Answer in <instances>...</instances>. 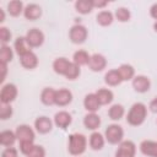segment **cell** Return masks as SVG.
Here are the masks:
<instances>
[{"mask_svg": "<svg viewBox=\"0 0 157 157\" xmlns=\"http://www.w3.org/2000/svg\"><path fill=\"white\" fill-rule=\"evenodd\" d=\"M20 63H21L22 67H25L27 70H32V69H36L38 65V56L36 53H33L31 50V52L26 53L25 55L20 56Z\"/></svg>", "mask_w": 157, "mask_h": 157, "instance_id": "14", "label": "cell"}, {"mask_svg": "<svg viewBox=\"0 0 157 157\" xmlns=\"http://www.w3.org/2000/svg\"><path fill=\"white\" fill-rule=\"evenodd\" d=\"M107 1L105 0H92V5H93V9H103L104 6H107Z\"/></svg>", "mask_w": 157, "mask_h": 157, "instance_id": "40", "label": "cell"}, {"mask_svg": "<svg viewBox=\"0 0 157 157\" xmlns=\"http://www.w3.org/2000/svg\"><path fill=\"white\" fill-rule=\"evenodd\" d=\"M5 21V12L4 10H0V22H4Z\"/></svg>", "mask_w": 157, "mask_h": 157, "instance_id": "44", "label": "cell"}, {"mask_svg": "<svg viewBox=\"0 0 157 157\" xmlns=\"http://www.w3.org/2000/svg\"><path fill=\"white\" fill-rule=\"evenodd\" d=\"M11 38H12V34H11L10 29L6 28V27H1L0 28V40H1V43L7 44L11 40Z\"/></svg>", "mask_w": 157, "mask_h": 157, "instance_id": "37", "label": "cell"}, {"mask_svg": "<svg viewBox=\"0 0 157 157\" xmlns=\"http://www.w3.org/2000/svg\"><path fill=\"white\" fill-rule=\"evenodd\" d=\"M104 142H105V137L98 132V131H93L91 135H90V140H88V144H90V147L94 151H98V150H102L103 146H104Z\"/></svg>", "mask_w": 157, "mask_h": 157, "instance_id": "20", "label": "cell"}, {"mask_svg": "<svg viewBox=\"0 0 157 157\" xmlns=\"http://www.w3.org/2000/svg\"><path fill=\"white\" fill-rule=\"evenodd\" d=\"M34 144H33V141H25V142H20V151H21V153H23L25 156H28L32 151H33V148H34Z\"/></svg>", "mask_w": 157, "mask_h": 157, "instance_id": "36", "label": "cell"}, {"mask_svg": "<svg viewBox=\"0 0 157 157\" xmlns=\"http://www.w3.org/2000/svg\"><path fill=\"white\" fill-rule=\"evenodd\" d=\"M72 61H70L69 59L64 58V56H60V58H56L54 61H53V70L55 74L58 75H61V76H65L70 65H71Z\"/></svg>", "mask_w": 157, "mask_h": 157, "instance_id": "13", "label": "cell"}, {"mask_svg": "<svg viewBox=\"0 0 157 157\" xmlns=\"http://www.w3.org/2000/svg\"><path fill=\"white\" fill-rule=\"evenodd\" d=\"M13 49L18 56L25 55L26 53L31 52V47L26 40V37H17L13 42Z\"/></svg>", "mask_w": 157, "mask_h": 157, "instance_id": "21", "label": "cell"}, {"mask_svg": "<svg viewBox=\"0 0 157 157\" xmlns=\"http://www.w3.org/2000/svg\"><path fill=\"white\" fill-rule=\"evenodd\" d=\"M148 109H150L152 113H157V97H155V98L150 102V104H148Z\"/></svg>", "mask_w": 157, "mask_h": 157, "instance_id": "41", "label": "cell"}, {"mask_svg": "<svg viewBox=\"0 0 157 157\" xmlns=\"http://www.w3.org/2000/svg\"><path fill=\"white\" fill-rule=\"evenodd\" d=\"M16 132V137L20 142H25V141H34V131L33 129L27 125V124H21L16 128L15 130Z\"/></svg>", "mask_w": 157, "mask_h": 157, "instance_id": "8", "label": "cell"}, {"mask_svg": "<svg viewBox=\"0 0 157 157\" xmlns=\"http://www.w3.org/2000/svg\"><path fill=\"white\" fill-rule=\"evenodd\" d=\"M151 81L145 75H137L132 78V88L139 93H145L150 90Z\"/></svg>", "mask_w": 157, "mask_h": 157, "instance_id": "10", "label": "cell"}, {"mask_svg": "<svg viewBox=\"0 0 157 157\" xmlns=\"http://www.w3.org/2000/svg\"><path fill=\"white\" fill-rule=\"evenodd\" d=\"M117 70L123 81H129L135 77V69L130 64H121Z\"/></svg>", "mask_w": 157, "mask_h": 157, "instance_id": "26", "label": "cell"}, {"mask_svg": "<svg viewBox=\"0 0 157 157\" xmlns=\"http://www.w3.org/2000/svg\"><path fill=\"white\" fill-rule=\"evenodd\" d=\"M104 82L108 85V86H118L123 82L119 72L117 69H113V70H109L105 75H104Z\"/></svg>", "mask_w": 157, "mask_h": 157, "instance_id": "27", "label": "cell"}, {"mask_svg": "<svg viewBox=\"0 0 157 157\" xmlns=\"http://www.w3.org/2000/svg\"><path fill=\"white\" fill-rule=\"evenodd\" d=\"M96 21L98 25L103 26V27H107V26H110L114 21V15L108 11V10H102L97 13L96 16Z\"/></svg>", "mask_w": 157, "mask_h": 157, "instance_id": "24", "label": "cell"}, {"mask_svg": "<svg viewBox=\"0 0 157 157\" xmlns=\"http://www.w3.org/2000/svg\"><path fill=\"white\" fill-rule=\"evenodd\" d=\"M88 36L87 28L82 25H74L69 31V38L74 44H82L86 42Z\"/></svg>", "mask_w": 157, "mask_h": 157, "instance_id": "4", "label": "cell"}, {"mask_svg": "<svg viewBox=\"0 0 157 157\" xmlns=\"http://www.w3.org/2000/svg\"><path fill=\"white\" fill-rule=\"evenodd\" d=\"M153 29H155V32H157V21H156L155 25H153Z\"/></svg>", "mask_w": 157, "mask_h": 157, "instance_id": "45", "label": "cell"}, {"mask_svg": "<svg viewBox=\"0 0 157 157\" xmlns=\"http://www.w3.org/2000/svg\"><path fill=\"white\" fill-rule=\"evenodd\" d=\"M83 107H85V109L88 113H96L99 109L101 103L98 102V98H97L96 93H88V94L85 96V98H83Z\"/></svg>", "mask_w": 157, "mask_h": 157, "instance_id": "17", "label": "cell"}, {"mask_svg": "<svg viewBox=\"0 0 157 157\" xmlns=\"http://www.w3.org/2000/svg\"><path fill=\"white\" fill-rule=\"evenodd\" d=\"M96 96L98 98V102L101 103V105H107L110 104L114 99V94L109 88H99L96 92Z\"/></svg>", "mask_w": 157, "mask_h": 157, "instance_id": "22", "label": "cell"}, {"mask_svg": "<svg viewBox=\"0 0 157 157\" xmlns=\"http://www.w3.org/2000/svg\"><path fill=\"white\" fill-rule=\"evenodd\" d=\"M54 124L58 126V128H60V129H66L70 124H71V121H72V117H71V114L70 113H67V112H65V110H60V112H58L55 115H54Z\"/></svg>", "mask_w": 157, "mask_h": 157, "instance_id": "15", "label": "cell"}, {"mask_svg": "<svg viewBox=\"0 0 157 157\" xmlns=\"http://www.w3.org/2000/svg\"><path fill=\"white\" fill-rule=\"evenodd\" d=\"M83 125L87 130H97L101 125V118L98 114L96 113H87L85 117H83Z\"/></svg>", "mask_w": 157, "mask_h": 157, "instance_id": "18", "label": "cell"}, {"mask_svg": "<svg viewBox=\"0 0 157 157\" xmlns=\"http://www.w3.org/2000/svg\"><path fill=\"white\" fill-rule=\"evenodd\" d=\"M12 107L10 104H2L0 108V119L1 120H7L9 118L12 117Z\"/></svg>", "mask_w": 157, "mask_h": 157, "instance_id": "35", "label": "cell"}, {"mask_svg": "<svg viewBox=\"0 0 157 157\" xmlns=\"http://www.w3.org/2000/svg\"><path fill=\"white\" fill-rule=\"evenodd\" d=\"M53 124L54 121L52 119H49L48 117H38L34 120V128L39 134H48L52 129H53Z\"/></svg>", "mask_w": 157, "mask_h": 157, "instance_id": "11", "label": "cell"}, {"mask_svg": "<svg viewBox=\"0 0 157 157\" xmlns=\"http://www.w3.org/2000/svg\"><path fill=\"white\" fill-rule=\"evenodd\" d=\"M75 9L81 15H87L93 10L92 0H77L75 2Z\"/></svg>", "mask_w": 157, "mask_h": 157, "instance_id": "29", "label": "cell"}, {"mask_svg": "<svg viewBox=\"0 0 157 157\" xmlns=\"http://www.w3.org/2000/svg\"><path fill=\"white\" fill-rule=\"evenodd\" d=\"M140 151L147 157H157V142L151 140H144L140 144Z\"/></svg>", "mask_w": 157, "mask_h": 157, "instance_id": "19", "label": "cell"}, {"mask_svg": "<svg viewBox=\"0 0 157 157\" xmlns=\"http://www.w3.org/2000/svg\"><path fill=\"white\" fill-rule=\"evenodd\" d=\"M104 137L105 140L112 144V145H118L123 141L124 137V130L120 125L118 124H110L107 126L105 131H104Z\"/></svg>", "mask_w": 157, "mask_h": 157, "instance_id": "3", "label": "cell"}, {"mask_svg": "<svg viewBox=\"0 0 157 157\" xmlns=\"http://www.w3.org/2000/svg\"><path fill=\"white\" fill-rule=\"evenodd\" d=\"M136 153V145L131 140H124L119 144L115 157H135Z\"/></svg>", "mask_w": 157, "mask_h": 157, "instance_id": "6", "label": "cell"}, {"mask_svg": "<svg viewBox=\"0 0 157 157\" xmlns=\"http://www.w3.org/2000/svg\"><path fill=\"white\" fill-rule=\"evenodd\" d=\"M17 140L16 132L12 130H2L0 132V145L5 147H11Z\"/></svg>", "mask_w": 157, "mask_h": 157, "instance_id": "23", "label": "cell"}, {"mask_svg": "<svg viewBox=\"0 0 157 157\" xmlns=\"http://www.w3.org/2000/svg\"><path fill=\"white\" fill-rule=\"evenodd\" d=\"M23 16L28 21H36L42 16V7L37 4H28L25 6Z\"/></svg>", "mask_w": 157, "mask_h": 157, "instance_id": "16", "label": "cell"}, {"mask_svg": "<svg viewBox=\"0 0 157 157\" xmlns=\"http://www.w3.org/2000/svg\"><path fill=\"white\" fill-rule=\"evenodd\" d=\"M17 87L13 83H6L1 87L0 91V102L1 104H10L11 102H13L17 97Z\"/></svg>", "mask_w": 157, "mask_h": 157, "instance_id": "5", "label": "cell"}, {"mask_svg": "<svg viewBox=\"0 0 157 157\" xmlns=\"http://www.w3.org/2000/svg\"><path fill=\"white\" fill-rule=\"evenodd\" d=\"M26 40L31 48H38L44 43V33L38 28H31L26 33Z\"/></svg>", "mask_w": 157, "mask_h": 157, "instance_id": "7", "label": "cell"}, {"mask_svg": "<svg viewBox=\"0 0 157 157\" xmlns=\"http://www.w3.org/2000/svg\"><path fill=\"white\" fill-rule=\"evenodd\" d=\"M90 58L91 55L86 52V50H76L72 55V63H75L76 65L78 66H82V65H88V61H90Z\"/></svg>", "mask_w": 157, "mask_h": 157, "instance_id": "28", "label": "cell"}, {"mask_svg": "<svg viewBox=\"0 0 157 157\" xmlns=\"http://www.w3.org/2000/svg\"><path fill=\"white\" fill-rule=\"evenodd\" d=\"M87 147V139L85 135L74 132L69 136V144H67V150L70 155L72 156H80L86 151Z\"/></svg>", "mask_w": 157, "mask_h": 157, "instance_id": "2", "label": "cell"}, {"mask_svg": "<svg viewBox=\"0 0 157 157\" xmlns=\"http://www.w3.org/2000/svg\"><path fill=\"white\" fill-rule=\"evenodd\" d=\"M80 74H81L80 66L76 65L75 63H71V65H70V67H69V70H67L65 77H66L67 80H76V78L80 76Z\"/></svg>", "mask_w": 157, "mask_h": 157, "instance_id": "34", "label": "cell"}, {"mask_svg": "<svg viewBox=\"0 0 157 157\" xmlns=\"http://www.w3.org/2000/svg\"><path fill=\"white\" fill-rule=\"evenodd\" d=\"M72 102V93L67 88H60L56 91L55 94V104L59 107L69 105Z\"/></svg>", "mask_w": 157, "mask_h": 157, "instance_id": "12", "label": "cell"}, {"mask_svg": "<svg viewBox=\"0 0 157 157\" xmlns=\"http://www.w3.org/2000/svg\"><path fill=\"white\" fill-rule=\"evenodd\" d=\"M1 157H17V150L15 147H6L2 150Z\"/></svg>", "mask_w": 157, "mask_h": 157, "instance_id": "39", "label": "cell"}, {"mask_svg": "<svg viewBox=\"0 0 157 157\" xmlns=\"http://www.w3.org/2000/svg\"><path fill=\"white\" fill-rule=\"evenodd\" d=\"M150 15H151L152 18H155V20L157 21V2L151 6V9H150Z\"/></svg>", "mask_w": 157, "mask_h": 157, "instance_id": "43", "label": "cell"}, {"mask_svg": "<svg viewBox=\"0 0 157 157\" xmlns=\"http://www.w3.org/2000/svg\"><path fill=\"white\" fill-rule=\"evenodd\" d=\"M125 114V109L121 104H113L110 105V108L108 109V117L112 120H120Z\"/></svg>", "mask_w": 157, "mask_h": 157, "instance_id": "30", "label": "cell"}, {"mask_svg": "<svg viewBox=\"0 0 157 157\" xmlns=\"http://www.w3.org/2000/svg\"><path fill=\"white\" fill-rule=\"evenodd\" d=\"M27 157H45V150L40 145H36L33 151Z\"/></svg>", "mask_w": 157, "mask_h": 157, "instance_id": "38", "label": "cell"}, {"mask_svg": "<svg viewBox=\"0 0 157 157\" xmlns=\"http://www.w3.org/2000/svg\"><path fill=\"white\" fill-rule=\"evenodd\" d=\"M6 74H7V64L1 63V78H0L1 82H4V80L6 78Z\"/></svg>", "mask_w": 157, "mask_h": 157, "instance_id": "42", "label": "cell"}, {"mask_svg": "<svg viewBox=\"0 0 157 157\" xmlns=\"http://www.w3.org/2000/svg\"><path fill=\"white\" fill-rule=\"evenodd\" d=\"M13 59V50L7 44H2L0 48V61L4 64L10 63Z\"/></svg>", "mask_w": 157, "mask_h": 157, "instance_id": "32", "label": "cell"}, {"mask_svg": "<svg viewBox=\"0 0 157 157\" xmlns=\"http://www.w3.org/2000/svg\"><path fill=\"white\" fill-rule=\"evenodd\" d=\"M25 7H23V2L20 1V0H12L7 4V11L11 16L16 17L18 15H21L23 12Z\"/></svg>", "mask_w": 157, "mask_h": 157, "instance_id": "31", "label": "cell"}, {"mask_svg": "<svg viewBox=\"0 0 157 157\" xmlns=\"http://www.w3.org/2000/svg\"><path fill=\"white\" fill-rule=\"evenodd\" d=\"M55 94H56L55 90H53L52 87H45L40 92V102L44 105H53L55 104Z\"/></svg>", "mask_w": 157, "mask_h": 157, "instance_id": "25", "label": "cell"}, {"mask_svg": "<svg viewBox=\"0 0 157 157\" xmlns=\"http://www.w3.org/2000/svg\"><path fill=\"white\" fill-rule=\"evenodd\" d=\"M115 18L119 21V22H128L131 17V13H130V10H128L126 7H118L115 10Z\"/></svg>", "mask_w": 157, "mask_h": 157, "instance_id": "33", "label": "cell"}, {"mask_svg": "<svg viewBox=\"0 0 157 157\" xmlns=\"http://www.w3.org/2000/svg\"><path fill=\"white\" fill-rule=\"evenodd\" d=\"M146 117H147V107L144 103L137 102L134 103L129 109L126 115V121L131 126H139L146 120Z\"/></svg>", "mask_w": 157, "mask_h": 157, "instance_id": "1", "label": "cell"}, {"mask_svg": "<svg viewBox=\"0 0 157 157\" xmlns=\"http://www.w3.org/2000/svg\"><path fill=\"white\" fill-rule=\"evenodd\" d=\"M105 66H107V59H105L104 55L98 54V53L91 55L90 61H88V67H90V70H92V71H94V72H99V71L104 70Z\"/></svg>", "mask_w": 157, "mask_h": 157, "instance_id": "9", "label": "cell"}]
</instances>
